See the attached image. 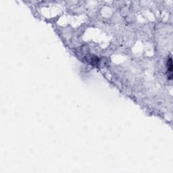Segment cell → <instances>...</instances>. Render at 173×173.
<instances>
[{
  "label": "cell",
  "instance_id": "6da1fadb",
  "mask_svg": "<svg viewBox=\"0 0 173 173\" xmlns=\"http://www.w3.org/2000/svg\"><path fill=\"white\" fill-rule=\"evenodd\" d=\"M167 67V75L169 80H172V70H173V65H172V58H170L167 60L166 64Z\"/></svg>",
  "mask_w": 173,
  "mask_h": 173
}]
</instances>
